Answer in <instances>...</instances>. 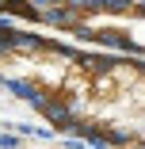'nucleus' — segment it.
<instances>
[{"mask_svg":"<svg viewBox=\"0 0 145 149\" xmlns=\"http://www.w3.org/2000/svg\"><path fill=\"white\" fill-rule=\"evenodd\" d=\"M42 23L107 46L111 54L145 57V0H27Z\"/></svg>","mask_w":145,"mask_h":149,"instance_id":"1","label":"nucleus"}]
</instances>
